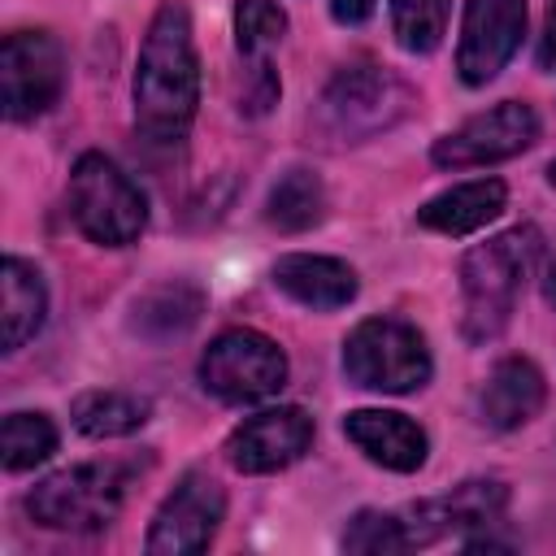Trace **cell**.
<instances>
[{"instance_id": "obj_1", "label": "cell", "mask_w": 556, "mask_h": 556, "mask_svg": "<svg viewBox=\"0 0 556 556\" xmlns=\"http://www.w3.org/2000/svg\"><path fill=\"white\" fill-rule=\"evenodd\" d=\"M195 104H200V61L191 43V17L178 0H165L139 48L135 122L148 139L174 143L187 135Z\"/></svg>"}, {"instance_id": "obj_2", "label": "cell", "mask_w": 556, "mask_h": 556, "mask_svg": "<svg viewBox=\"0 0 556 556\" xmlns=\"http://www.w3.org/2000/svg\"><path fill=\"white\" fill-rule=\"evenodd\" d=\"M539 243L543 239L534 226H513V230L465 252L460 291H465V334L473 343L495 339L508 326L521 282L530 278V269L539 261Z\"/></svg>"}, {"instance_id": "obj_3", "label": "cell", "mask_w": 556, "mask_h": 556, "mask_svg": "<svg viewBox=\"0 0 556 556\" xmlns=\"http://www.w3.org/2000/svg\"><path fill=\"white\" fill-rule=\"evenodd\" d=\"M126 491H130V465L87 460L43 478L26 495V508L48 530H100L122 513Z\"/></svg>"}, {"instance_id": "obj_4", "label": "cell", "mask_w": 556, "mask_h": 556, "mask_svg": "<svg viewBox=\"0 0 556 556\" xmlns=\"http://www.w3.org/2000/svg\"><path fill=\"white\" fill-rule=\"evenodd\" d=\"M413 109L408 83H400L382 65H343L321 91L317 122L339 143H361L387 126H395Z\"/></svg>"}, {"instance_id": "obj_5", "label": "cell", "mask_w": 556, "mask_h": 556, "mask_svg": "<svg viewBox=\"0 0 556 556\" xmlns=\"http://www.w3.org/2000/svg\"><path fill=\"white\" fill-rule=\"evenodd\" d=\"M70 217L91 243L126 248L139 239L148 222V204H143V191L109 156L87 152L70 174Z\"/></svg>"}, {"instance_id": "obj_6", "label": "cell", "mask_w": 556, "mask_h": 556, "mask_svg": "<svg viewBox=\"0 0 556 556\" xmlns=\"http://www.w3.org/2000/svg\"><path fill=\"white\" fill-rule=\"evenodd\" d=\"M343 369L365 391L404 395L426 387L430 378V352L417 326L395 317H369L361 321L343 343Z\"/></svg>"}, {"instance_id": "obj_7", "label": "cell", "mask_w": 556, "mask_h": 556, "mask_svg": "<svg viewBox=\"0 0 556 556\" xmlns=\"http://www.w3.org/2000/svg\"><path fill=\"white\" fill-rule=\"evenodd\" d=\"M200 382L226 404H256L287 382V356L269 334L235 326L222 330L200 356Z\"/></svg>"}, {"instance_id": "obj_8", "label": "cell", "mask_w": 556, "mask_h": 556, "mask_svg": "<svg viewBox=\"0 0 556 556\" xmlns=\"http://www.w3.org/2000/svg\"><path fill=\"white\" fill-rule=\"evenodd\" d=\"M0 87H4V117L30 122L48 113L65 87V61L52 35L43 30H13L0 43Z\"/></svg>"}, {"instance_id": "obj_9", "label": "cell", "mask_w": 556, "mask_h": 556, "mask_svg": "<svg viewBox=\"0 0 556 556\" xmlns=\"http://www.w3.org/2000/svg\"><path fill=\"white\" fill-rule=\"evenodd\" d=\"M222 513H226L222 486L200 469L182 473L178 486L165 495V504L152 517L148 552L152 556H195V552H204L213 543L217 526H222Z\"/></svg>"}, {"instance_id": "obj_10", "label": "cell", "mask_w": 556, "mask_h": 556, "mask_svg": "<svg viewBox=\"0 0 556 556\" xmlns=\"http://www.w3.org/2000/svg\"><path fill=\"white\" fill-rule=\"evenodd\" d=\"M539 139V117L530 104H517V100H504L478 117H469L460 130L443 135L434 143V165L443 169H469V165H495V161H508L517 152H526L530 143Z\"/></svg>"}, {"instance_id": "obj_11", "label": "cell", "mask_w": 556, "mask_h": 556, "mask_svg": "<svg viewBox=\"0 0 556 556\" xmlns=\"http://www.w3.org/2000/svg\"><path fill=\"white\" fill-rule=\"evenodd\" d=\"M526 35V0H469L456 70L469 87L491 83Z\"/></svg>"}, {"instance_id": "obj_12", "label": "cell", "mask_w": 556, "mask_h": 556, "mask_svg": "<svg viewBox=\"0 0 556 556\" xmlns=\"http://www.w3.org/2000/svg\"><path fill=\"white\" fill-rule=\"evenodd\" d=\"M313 443V417L295 404L287 408H265L235 426L226 439V456L239 473H278L291 460H300Z\"/></svg>"}, {"instance_id": "obj_13", "label": "cell", "mask_w": 556, "mask_h": 556, "mask_svg": "<svg viewBox=\"0 0 556 556\" xmlns=\"http://www.w3.org/2000/svg\"><path fill=\"white\" fill-rule=\"evenodd\" d=\"M343 434L382 469L395 473H413L426 465V434L417 421H408L404 413H387V408H356L343 417Z\"/></svg>"}, {"instance_id": "obj_14", "label": "cell", "mask_w": 556, "mask_h": 556, "mask_svg": "<svg viewBox=\"0 0 556 556\" xmlns=\"http://www.w3.org/2000/svg\"><path fill=\"white\" fill-rule=\"evenodd\" d=\"M543 395H547L543 374L526 356H508L491 369V378L478 395V413L491 430H517L543 408Z\"/></svg>"}, {"instance_id": "obj_15", "label": "cell", "mask_w": 556, "mask_h": 556, "mask_svg": "<svg viewBox=\"0 0 556 556\" xmlns=\"http://www.w3.org/2000/svg\"><path fill=\"white\" fill-rule=\"evenodd\" d=\"M274 287L287 291L291 300L308 304V308H343L348 300H356V274H352V265H343L334 256H313V252L278 256Z\"/></svg>"}, {"instance_id": "obj_16", "label": "cell", "mask_w": 556, "mask_h": 556, "mask_svg": "<svg viewBox=\"0 0 556 556\" xmlns=\"http://www.w3.org/2000/svg\"><path fill=\"white\" fill-rule=\"evenodd\" d=\"M504 213V182L500 178H473V182H460V187H447L443 195L426 200L417 208V222L426 230H439V235H473L482 230L486 222H495Z\"/></svg>"}, {"instance_id": "obj_17", "label": "cell", "mask_w": 556, "mask_h": 556, "mask_svg": "<svg viewBox=\"0 0 556 556\" xmlns=\"http://www.w3.org/2000/svg\"><path fill=\"white\" fill-rule=\"evenodd\" d=\"M48 313V291L35 265H26L22 256H9L0 265V343L4 352H17L26 339L39 334Z\"/></svg>"}, {"instance_id": "obj_18", "label": "cell", "mask_w": 556, "mask_h": 556, "mask_svg": "<svg viewBox=\"0 0 556 556\" xmlns=\"http://www.w3.org/2000/svg\"><path fill=\"white\" fill-rule=\"evenodd\" d=\"M148 400L130 391H83L74 400V426L87 439H122L148 421Z\"/></svg>"}, {"instance_id": "obj_19", "label": "cell", "mask_w": 556, "mask_h": 556, "mask_svg": "<svg viewBox=\"0 0 556 556\" xmlns=\"http://www.w3.org/2000/svg\"><path fill=\"white\" fill-rule=\"evenodd\" d=\"M321 213H326V191H321L317 174H308V169H287V174L274 182L265 217H269L278 230L300 235V230L317 226Z\"/></svg>"}, {"instance_id": "obj_20", "label": "cell", "mask_w": 556, "mask_h": 556, "mask_svg": "<svg viewBox=\"0 0 556 556\" xmlns=\"http://www.w3.org/2000/svg\"><path fill=\"white\" fill-rule=\"evenodd\" d=\"M504 508H508V486L500 478H469V482L452 486V495L439 500V513L447 521V534L495 526L504 517Z\"/></svg>"}, {"instance_id": "obj_21", "label": "cell", "mask_w": 556, "mask_h": 556, "mask_svg": "<svg viewBox=\"0 0 556 556\" xmlns=\"http://www.w3.org/2000/svg\"><path fill=\"white\" fill-rule=\"evenodd\" d=\"M204 308V295L187 282H165L156 291H148L139 304H135V326L165 339V334H182Z\"/></svg>"}, {"instance_id": "obj_22", "label": "cell", "mask_w": 556, "mask_h": 556, "mask_svg": "<svg viewBox=\"0 0 556 556\" xmlns=\"http://www.w3.org/2000/svg\"><path fill=\"white\" fill-rule=\"evenodd\" d=\"M0 452H4V469L13 473L35 469L56 452V426L43 413H9L0 430Z\"/></svg>"}, {"instance_id": "obj_23", "label": "cell", "mask_w": 556, "mask_h": 556, "mask_svg": "<svg viewBox=\"0 0 556 556\" xmlns=\"http://www.w3.org/2000/svg\"><path fill=\"white\" fill-rule=\"evenodd\" d=\"M391 26L400 48L434 52L447 30V0H391Z\"/></svg>"}, {"instance_id": "obj_24", "label": "cell", "mask_w": 556, "mask_h": 556, "mask_svg": "<svg viewBox=\"0 0 556 556\" xmlns=\"http://www.w3.org/2000/svg\"><path fill=\"white\" fill-rule=\"evenodd\" d=\"M287 30V13L274 0H239L235 4V43L243 56H265Z\"/></svg>"}, {"instance_id": "obj_25", "label": "cell", "mask_w": 556, "mask_h": 556, "mask_svg": "<svg viewBox=\"0 0 556 556\" xmlns=\"http://www.w3.org/2000/svg\"><path fill=\"white\" fill-rule=\"evenodd\" d=\"M343 547L348 552H365V556H395V552H408V534L400 526V513H374V508H365L343 530Z\"/></svg>"}, {"instance_id": "obj_26", "label": "cell", "mask_w": 556, "mask_h": 556, "mask_svg": "<svg viewBox=\"0 0 556 556\" xmlns=\"http://www.w3.org/2000/svg\"><path fill=\"white\" fill-rule=\"evenodd\" d=\"M243 61H248V74H243L239 109L252 113V117H261V113H269V104L278 100V78H274V70H269L265 56H243Z\"/></svg>"}, {"instance_id": "obj_27", "label": "cell", "mask_w": 556, "mask_h": 556, "mask_svg": "<svg viewBox=\"0 0 556 556\" xmlns=\"http://www.w3.org/2000/svg\"><path fill=\"white\" fill-rule=\"evenodd\" d=\"M374 4H378V0H330V13H334V22H343V26H361V22L374 17Z\"/></svg>"}, {"instance_id": "obj_28", "label": "cell", "mask_w": 556, "mask_h": 556, "mask_svg": "<svg viewBox=\"0 0 556 556\" xmlns=\"http://www.w3.org/2000/svg\"><path fill=\"white\" fill-rule=\"evenodd\" d=\"M539 61H543V70H552V74H556V0H552V9H547V22H543Z\"/></svg>"}, {"instance_id": "obj_29", "label": "cell", "mask_w": 556, "mask_h": 556, "mask_svg": "<svg viewBox=\"0 0 556 556\" xmlns=\"http://www.w3.org/2000/svg\"><path fill=\"white\" fill-rule=\"evenodd\" d=\"M543 295H547V304H556V261L543 269Z\"/></svg>"}, {"instance_id": "obj_30", "label": "cell", "mask_w": 556, "mask_h": 556, "mask_svg": "<svg viewBox=\"0 0 556 556\" xmlns=\"http://www.w3.org/2000/svg\"><path fill=\"white\" fill-rule=\"evenodd\" d=\"M547 182H552V187H556V161H552V165H547Z\"/></svg>"}]
</instances>
